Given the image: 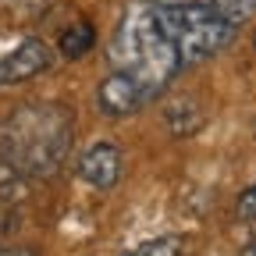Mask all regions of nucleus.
I'll list each match as a JSON object with an SVG mask.
<instances>
[{"instance_id": "f257e3e1", "label": "nucleus", "mask_w": 256, "mask_h": 256, "mask_svg": "<svg viewBox=\"0 0 256 256\" xmlns=\"http://www.w3.org/2000/svg\"><path fill=\"white\" fill-rule=\"evenodd\" d=\"M75 142V121L68 107L40 100L14 107L0 121V164L22 178H50L60 171Z\"/></svg>"}, {"instance_id": "f03ea898", "label": "nucleus", "mask_w": 256, "mask_h": 256, "mask_svg": "<svg viewBox=\"0 0 256 256\" xmlns=\"http://www.w3.org/2000/svg\"><path fill=\"white\" fill-rule=\"evenodd\" d=\"M107 57H110V72L128 75L150 100H156L182 72L178 50L160 25L156 4H150V0H136L124 8L110 36Z\"/></svg>"}, {"instance_id": "7ed1b4c3", "label": "nucleus", "mask_w": 256, "mask_h": 256, "mask_svg": "<svg viewBox=\"0 0 256 256\" xmlns=\"http://www.w3.org/2000/svg\"><path fill=\"white\" fill-rule=\"evenodd\" d=\"M160 25H164L168 40L178 50L182 68L185 64H200L210 60L214 54H220L235 40L238 25L232 18H224L214 8H200V4H178V8H156Z\"/></svg>"}, {"instance_id": "20e7f679", "label": "nucleus", "mask_w": 256, "mask_h": 256, "mask_svg": "<svg viewBox=\"0 0 256 256\" xmlns=\"http://www.w3.org/2000/svg\"><path fill=\"white\" fill-rule=\"evenodd\" d=\"M50 64H54V50H50L43 40L28 36V40H22L8 57H0V89L36 78V75H43V72L50 68Z\"/></svg>"}, {"instance_id": "39448f33", "label": "nucleus", "mask_w": 256, "mask_h": 256, "mask_svg": "<svg viewBox=\"0 0 256 256\" xmlns=\"http://www.w3.org/2000/svg\"><path fill=\"white\" fill-rule=\"evenodd\" d=\"M121 168H124V153L114 142H96L78 160V178L86 185H92V188L107 192V188H114L121 182Z\"/></svg>"}, {"instance_id": "423d86ee", "label": "nucleus", "mask_w": 256, "mask_h": 256, "mask_svg": "<svg viewBox=\"0 0 256 256\" xmlns=\"http://www.w3.org/2000/svg\"><path fill=\"white\" fill-rule=\"evenodd\" d=\"M146 104H150V96L121 72H110L100 82V89H96V107H100L107 118H128V114L142 110Z\"/></svg>"}, {"instance_id": "0eeeda50", "label": "nucleus", "mask_w": 256, "mask_h": 256, "mask_svg": "<svg viewBox=\"0 0 256 256\" xmlns=\"http://www.w3.org/2000/svg\"><path fill=\"white\" fill-rule=\"evenodd\" d=\"M156 8H178V4H200V8H214L224 18H232L235 25H242L246 18L256 14V0H150Z\"/></svg>"}, {"instance_id": "6e6552de", "label": "nucleus", "mask_w": 256, "mask_h": 256, "mask_svg": "<svg viewBox=\"0 0 256 256\" xmlns=\"http://www.w3.org/2000/svg\"><path fill=\"white\" fill-rule=\"evenodd\" d=\"M57 46H60V54H64V57L78 60V57H86V54L96 46V28H92L89 22H75V25H68V28L60 32Z\"/></svg>"}, {"instance_id": "1a4fd4ad", "label": "nucleus", "mask_w": 256, "mask_h": 256, "mask_svg": "<svg viewBox=\"0 0 256 256\" xmlns=\"http://www.w3.org/2000/svg\"><path fill=\"white\" fill-rule=\"evenodd\" d=\"M164 118H168V124H171V132H178V136H188V132H196V128H200V121H203V114L196 110V104H192L188 96L174 100V104L164 110Z\"/></svg>"}, {"instance_id": "9d476101", "label": "nucleus", "mask_w": 256, "mask_h": 256, "mask_svg": "<svg viewBox=\"0 0 256 256\" xmlns=\"http://www.w3.org/2000/svg\"><path fill=\"white\" fill-rule=\"evenodd\" d=\"M124 256H182V238L178 235H160V238L139 242L136 249H128Z\"/></svg>"}, {"instance_id": "9b49d317", "label": "nucleus", "mask_w": 256, "mask_h": 256, "mask_svg": "<svg viewBox=\"0 0 256 256\" xmlns=\"http://www.w3.org/2000/svg\"><path fill=\"white\" fill-rule=\"evenodd\" d=\"M235 210H238L242 220H256V182L238 196V206H235Z\"/></svg>"}, {"instance_id": "f8f14e48", "label": "nucleus", "mask_w": 256, "mask_h": 256, "mask_svg": "<svg viewBox=\"0 0 256 256\" xmlns=\"http://www.w3.org/2000/svg\"><path fill=\"white\" fill-rule=\"evenodd\" d=\"M0 256H40V252H32V249H0Z\"/></svg>"}, {"instance_id": "ddd939ff", "label": "nucleus", "mask_w": 256, "mask_h": 256, "mask_svg": "<svg viewBox=\"0 0 256 256\" xmlns=\"http://www.w3.org/2000/svg\"><path fill=\"white\" fill-rule=\"evenodd\" d=\"M238 256H256V235H252V238L242 246V252H238Z\"/></svg>"}, {"instance_id": "4468645a", "label": "nucleus", "mask_w": 256, "mask_h": 256, "mask_svg": "<svg viewBox=\"0 0 256 256\" xmlns=\"http://www.w3.org/2000/svg\"><path fill=\"white\" fill-rule=\"evenodd\" d=\"M252 46H256V36H252Z\"/></svg>"}]
</instances>
